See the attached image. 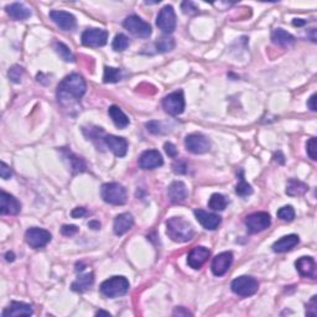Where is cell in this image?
<instances>
[{"label": "cell", "instance_id": "ab89813d", "mask_svg": "<svg viewBox=\"0 0 317 317\" xmlns=\"http://www.w3.org/2000/svg\"><path fill=\"white\" fill-rule=\"evenodd\" d=\"M181 9L186 15H197L198 14V8L193 4L192 2H184L181 4Z\"/></svg>", "mask_w": 317, "mask_h": 317}, {"label": "cell", "instance_id": "2e32d148", "mask_svg": "<svg viewBox=\"0 0 317 317\" xmlns=\"http://www.w3.org/2000/svg\"><path fill=\"white\" fill-rule=\"evenodd\" d=\"M21 211V205L18 199L10 193L2 191L0 193V213L2 215H10L15 216Z\"/></svg>", "mask_w": 317, "mask_h": 317}, {"label": "cell", "instance_id": "e0dca14e", "mask_svg": "<svg viewBox=\"0 0 317 317\" xmlns=\"http://www.w3.org/2000/svg\"><path fill=\"white\" fill-rule=\"evenodd\" d=\"M210 250L205 247H195L191 249L187 255V264L192 269L198 270L204 267V264L210 258Z\"/></svg>", "mask_w": 317, "mask_h": 317}, {"label": "cell", "instance_id": "9a60e30c", "mask_svg": "<svg viewBox=\"0 0 317 317\" xmlns=\"http://www.w3.org/2000/svg\"><path fill=\"white\" fill-rule=\"evenodd\" d=\"M164 165V159L158 150H147L140 155L139 166L142 170H153Z\"/></svg>", "mask_w": 317, "mask_h": 317}, {"label": "cell", "instance_id": "44dd1931", "mask_svg": "<svg viewBox=\"0 0 317 317\" xmlns=\"http://www.w3.org/2000/svg\"><path fill=\"white\" fill-rule=\"evenodd\" d=\"M187 187L182 181H174L168 186L167 196L172 204H182L187 198Z\"/></svg>", "mask_w": 317, "mask_h": 317}, {"label": "cell", "instance_id": "d6a6232c", "mask_svg": "<svg viewBox=\"0 0 317 317\" xmlns=\"http://www.w3.org/2000/svg\"><path fill=\"white\" fill-rule=\"evenodd\" d=\"M175 40H174L171 36H161V38L158 39V41H156L155 46H156V50L159 51V52H168V51H172L174 48H175Z\"/></svg>", "mask_w": 317, "mask_h": 317}, {"label": "cell", "instance_id": "4fadbf2b", "mask_svg": "<svg viewBox=\"0 0 317 317\" xmlns=\"http://www.w3.org/2000/svg\"><path fill=\"white\" fill-rule=\"evenodd\" d=\"M233 263V254L230 252H223L213 258L212 264H211V270L213 275L223 276Z\"/></svg>", "mask_w": 317, "mask_h": 317}, {"label": "cell", "instance_id": "c3c4849f", "mask_svg": "<svg viewBox=\"0 0 317 317\" xmlns=\"http://www.w3.org/2000/svg\"><path fill=\"white\" fill-rule=\"evenodd\" d=\"M307 107L310 108L312 112H316L317 107H316V93H313L312 96L310 97V99L307 101Z\"/></svg>", "mask_w": 317, "mask_h": 317}, {"label": "cell", "instance_id": "bcb514c9", "mask_svg": "<svg viewBox=\"0 0 317 317\" xmlns=\"http://www.w3.org/2000/svg\"><path fill=\"white\" fill-rule=\"evenodd\" d=\"M164 149L170 158H176L178 156V149H176V147L172 142H165Z\"/></svg>", "mask_w": 317, "mask_h": 317}, {"label": "cell", "instance_id": "ac0fdd59", "mask_svg": "<svg viewBox=\"0 0 317 317\" xmlns=\"http://www.w3.org/2000/svg\"><path fill=\"white\" fill-rule=\"evenodd\" d=\"M104 144L108 147L110 151L118 158H123L127 155L128 153V141L124 138L116 135H105L104 136Z\"/></svg>", "mask_w": 317, "mask_h": 317}, {"label": "cell", "instance_id": "db71d44e", "mask_svg": "<svg viewBox=\"0 0 317 317\" xmlns=\"http://www.w3.org/2000/svg\"><path fill=\"white\" fill-rule=\"evenodd\" d=\"M97 316H110L109 312H107V311H103V310H99L96 312Z\"/></svg>", "mask_w": 317, "mask_h": 317}, {"label": "cell", "instance_id": "d590c367", "mask_svg": "<svg viewBox=\"0 0 317 317\" xmlns=\"http://www.w3.org/2000/svg\"><path fill=\"white\" fill-rule=\"evenodd\" d=\"M129 39L128 36H125L124 34H118L113 40V50L117 51V52H122V51L127 50L129 47Z\"/></svg>", "mask_w": 317, "mask_h": 317}, {"label": "cell", "instance_id": "816d5d0a", "mask_svg": "<svg viewBox=\"0 0 317 317\" xmlns=\"http://www.w3.org/2000/svg\"><path fill=\"white\" fill-rule=\"evenodd\" d=\"M305 24H306V21H305V20H302V19H295L293 21L294 26H304Z\"/></svg>", "mask_w": 317, "mask_h": 317}, {"label": "cell", "instance_id": "4dcf8cb0", "mask_svg": "<svg viewBox=\"0 0 317 317\" xmlns=\"http://www.w3.org/2000/svg\"><path fill=\"white\" fill-rule=\"evenodd\" d=\"M122 79V70L114 67H104L103 82L104 83H117Z\"/></svg>", "mask_w": 317, "mask_h": 317}, {"label": "cell", "instance_id": "f6af8a7d", "mask_svg": "<svg viewBox=\"0 0 317 317\" xmlns=\"http://www.w3.org/2000/svg\"><path fill=\"white\" fill-rule=\"evenodd\" d=\"M0 176H2L3 180H9L11 176H13L10 166H8L4 161H3L2 165H0Z\"/></svg>", "mask_w": 317, "mask_h": 317}, {"label": "cell", "instance_id": "83f0119b", "mask_svg": "<svg viewBox=\"0 0 317 317\" xmlns=\"http://www.w3.org/2000/svg\"><path fill=\"white\" fill-rule=\"evenodd\" d=\"M271 41L279 46H290L295 42V38L282 28H276L271 34Z\"/></svg>", "mask_w": 317, "mask_h": 317}, {"label": "cell", "instance_id": "b9f144b4", "mask_svg": "<svg viewBox=\"0 0 317 317\" xmlns=\"http://www.w3.org/2000/svg\"><path fill=\"white\" fill-rule=\"evenodd\" d=\"M147 128H148V130H149L150 133H153V134H162L164 133V130H162V127H161V123H159V122L153 121V122L147 123Z\"/></svg>", "mask_w": 317, "mask_h": 317}, {"label": "cell", "instance_id": "8992f818", "mask_svg": "<svg viewBox=\"0 0 317 317\" xmlns=\"http://www.w3.org/2000/svg\"><path fill=\"white\" fill-rule=\"evenodd\" d=\"M123 26L136 38L148 39L151 35V26L138 15H130L123 22Z\"/></svg>", "mask_w": 317, "mask_h": 317}, {"label": "cell", "instance_id": "f546056e", "mask_svg": "<svg viewBox=\"0 0 317 317\" xmlns=\"http://www.w3.org/2000/svg\"><path fill=\"white\" fill-rule=\"evenodd\" d=\"M62 151L65 153V158L68 159V161H70V167L73 174L83 172V171H85V167L87 166H85V162L83 159L75 155V154L71 153V151H68V150L62 149Z\"/></svg>", "mask_w": 317, "mask_h": 317}, {"label": "cell", "instance_id": "603a6c76", "mask_svg": "<svg viewBox=\"0 0 317 317\" xmlns=\"http://www.w3.org/2000/svg\"><path fill=\"white\" fill-rule=\"evenodd\" d=\"M133 225V215H130V213H122V215H118L116 217V219H114L113 230L117 236H123V234L129 232Z\"/></svg>", "mask_w": 317, "mask_h": 317}, {"label": "cell", "instance_id": "f35d334b", "mask_svg": "<svg viewBox=\"0 0 317 317\" xmlns=\"http://www.w3.org/2000/svg\"><path fill=\"white\" fill-rule=\"evenodd\" d=\"M307 155L310 156L311 160H317V142L316 138H311L306 144Z\"/></svg>", "mask_w": 317, "mask_h": 317}, {"label": "cell", "instance_id": "ee69618b", "mask_svg": "<svg viewBox=\"0 0 317 317\" xmlns=\"http://www.w3.org/2000/svg\"><path fill=\"white\" fill-rule=\"evenodd\" d=\"M317 296H312V299L310 300V302L307 304V308H306V313L307 316H313L315 317L317 315Z\"/></svg>", "mask_w": 317, "mask_h": 317}, {"label": "cell", "instance_id": "d6986e66", "mask_svg": "<svg viewBox=\"0 0 317 317\" xmlns=\"http://www.w3.org/2000/svg\"><path fill=\"white\" fill-rule=\"evenodd\" d=\"M193 213H195L196 219L199 222V224L206 228V229L215 230L222 222L221 217L216 215V213H208L204 210H195Z\"/></svg>", "mask_w": 317, "mask_h": 317}, {"label": "cell", "instance_id": "9c48e42d", "mask_svg": "<svg viewBox=\"0 0 317 317\" xmlns=\"http://www.w3.org/2000/svg\"><path fill=\"white\" fill-rule=\"evenodd\" d=\"M156 26L164 34H172L176 28V14L171 5H166L160 10L156 18Z\"/></svg>", "mask_w": 317, "mask_h": 317}, {"label": "cell", "instance_id": "5b68a950", "mask_svg": "<svg viewBox=\"0 0 317 317\" xmlns=\"http://www.w3.org/2000/svg\"><path fill=\"white\" fill-rule=\"evenodd\" d=\"M230 289L236 295L241 296V298H249L258 291L259 282L252 276L243 275L233 280L230 284Z\"/></svg>", "mask_w": 317, "mask_h": 317}, {"label": "cell", "instance_id": "7bdbcfd3", "mask_svg": "<svg viewBox=\"0 0 317 317\" xmlns=\"http://www.w3.org/2000/svg\"><path fill=\"white\" fill-rule=\"evenodd\" d=\"M77 232H78V228H77V225H73V224H65V225H62V228H61V233L66 237L75 236Z\"/></svg>", "mask_w": 317, "mask_h": 317}, {"label": "cell", "instance_id": "4316f807", "mask_svg": "<svg viewBox=\"0 0 317 317\" xmlns=\"http://www.w3.org/2000/svg\"><path fill=\"white\" fill-rule=\"evenodd\" d=\"M108 114H109V117L112 118L116 127L119 128V129H124V128H127L128 125H129V118L127 117V114L123 112L121 108L117 107V105L109 107Z\"/></svg>", "mask_w": 317, "mask_h": 317}, {"label": "cell", "instance_id": "7dc6e473", "mask_svg": "<svg viewBox=\"0 0 317 317\" xmlns=\"http://www.w3.org/2000/svg\"><path fill=\"white\" fill-rule=\"evenodd\" d=\"M85 215H87V211H85V208L83 207H77L71 212V216H72L73 218H82V217Z\"/></svg>", "mask_w": 317, "mask_h": 317}, {"label": "cell", "instance_id": "277c9868", "mask_svg": "<svg viewBox=\"0 0 317 317\" xmlns=\"http://www.w3.org/2000/svg\"><path fill=\"white\" fill-rule=\"evenodd\" d=\"M101 196L103 201L109 205L121 206L127 202V191L121 184H117V182H109V184L103 185Z\"/></svg>", "mask_w": 317, "mask_h": 317}, {"label": "cell", "instance_id": "60d3db41", "mask_svg": "<svg viewBox=\"0 0 317 317\" xmlns=\"http://www.w3.org/2000/svg\"><path fill=\"white\" fill-rule=\"evenodd\" d=\"M172 168L174 172L179 174V175H185L187 172V165L182 160H176L172 164Z\"/></svg>", "mask_w": 317, "mask_h": 317}, {"label": "cell", "instance_id": "7c38bea8", "mask_svg": "<svg viewBox=\"0 0 317 317\" xmlns=\"http://www.w3.org/2000/svg\"><path fill=\"white\" fill-rule=\"evenodd\" d=\"M81 40L87 47H102L107 44L108 33L103 28H88L82 34Z\"/></svg>", "mask_w": 317, "mask_h": 317}, {"label": "cell", "instance_id": "ba28073f", "mask_svg": "<svg viewBox=\"0 0 317 317\" xmlns=\"http://www.w3.org/2000/svg\"><path fill=\"white\" fill-rule=\"evenodd\" d=\"M51 233L42 228H30L25 233V242L30 245L33 249H41L46 247L48 243L51 242Z\"/></svg>", "mask_w": 317, "mask_h": 317}, {"label": "cell", "instance_id": "52a82bcc", "mask_svg": "<svg viewBox=\"0 0 317 317\" xmlns=\"http://www.w3.org/2000/svg\"><path fill=\"white\" fill-rule=\"evenodd\" d=\"M162 108L170 116H180L185 110V97L181 90L175 91L162 99Z\"/></svg>", "mask_w": 317, "mask_h": 317}, {"label": "cell", "instance_id": "e575fe53", "mask_svg": "<svg viewBox=\"0 0 317 317\" xmlns=\"http://www.w3.org/2000/svg\"><path fill=\"white\" fill-rule=\"evenodd\" d=\"M55 50L57 55L61 57L65 62H75V56L71 52L70 47L66 46L64 42H56Z\"/></svg>", "mask_w": 317, "mask_h": 317}, {"label": "cell", "instance_id": "f907efd6", "mask_svg": "<svg viewBox=\"0 0 317 317\" xmlns=\"http://www.w3.org/2000/svg\"><path fill=\"white\" fill-rule=\"evenodd\" d=\"M88 227L92 228V229H99V228H101V223L97 221H91L90 223H88Z\"/></svg>", "mask_w": 317, "mask_h": 317}, {"label": "cell", "instance_id": "681fc988", "mask_svg": "<svg viewBox=\"0 0 317 317\" xmlns=\"http://www.w3.org/2000/svg\"><path fill=\"white\" fill-rule=\"evenodd\" d=\"M174 315H179V316H181V315L188 316V315H190L191 316V315H192V313H191L190 311L185 310V307H178L175 311H174Z\"/></svg>", "mask_w": 317, "mask_h": 317}, {"label": "cell", "instance_id": "30bf717a", "mask_svg": "<svg viewBox=\"0 0 317 317\" xmlns=\"http://www.w3.org/2000/svg\"><path fill=\"white\" fill-rule=\"evenodd\" d=\"M244 223L247 225V229L249 233H259L262 230H265L267 228H269L271 223L270 215L267 212L252 213V215L245 217Z\"/></svg>", "mask_w": 317, "mask_h": 317}, {"label": "cell", "instance_id": "d4e9b609", "mask_svg": "<svg viewBox=\"0 0 317 317\" xmlns=\"http://www.w3.org/2000/svg\"><path fill=\"white\" fill-rule=\"evenodd\" d=\"M93 282H94V274L92 271L85 274H81V275L72 282L71 289L76 291V293H84V291H87L91 286H92Z\"/></svg>", "mask_w": 317, "mask_h": 317}, {"label": "cell", "instance_id": "f5cc1de1", "mask_svg": "<svg viewBox=\"0 0 317 317\" xmlns=\"http://www.w3.org/2000/svg\"><path fill=\"white\" fill-rule=\"evenodd\" d=\"M5 259H7V262H14L15 261V254L13 252H8L5 254Z\"/></svg>", "mask_w": 317, "mask_h": 317}, {"label": "cell", "instance_id": "484cf974", "mask_svg": "<svg viewBox=\"0 0 317 317\" xmlns=\"http://www.w3.org/2000/svg\"><path fill=\"white\" fill-rule=\"evenodd\" d=\"M5 9H7V13L9 14L10 18L14 20H26L31 16V10L21 3H14V4L8 5Z\"/></svg>", "mask_w": 317, "mask_h": 317}, {"label": "cell", "instance_id": "1f68e13d", "mask_svg": "<svg viewBox=\"0 0 317 317\" xmlns=\"http://www.w3.org/2000/svg\"><path fill=\"white\" fill-rule=\"evenodd\" d=\"M228 201L225 199V197L221 193H213L211 196L210 201H208V207L213 211H223L227 207Z\"/></svg>", "mask_w": 317, "mask_h": 317}, {"label": "cell", "instance_id": "7402d4cb", "mask_svg": "<svg viewBox=\"0 0 317 317\" xmlns=\"http://www.w3.org/2000/svg\"><path fill=\"white\" fill-rule=\"evenodd\" d=\"M34 313L33 306L25 302L13 301L11 304L3 311V317H10V316H31Z\"/></svg>", "mask_w": 317, "mask_h": 317}, {"label": "cell", "instance_id": "74e56055", "mask_svg": "<svg viewBox=\"0 0 317 317\" xmlns=\"http://www.w3.org/2000/svg\"><path fill=\"white\" fill-rule=\"evenodd\" d=\"M22 75H24V70H22V67H20L19 65L13 66L9 70V72H8L9 79L11 82H14V83H20Z\"/></svg>", "mask_w": 317, "mask_h": 317}, {"label": "cell", "instance_id": "7a4b0ae2", "mask_svg": "<svg viewBox=\"0 0 317 317\" xmlns=\"http://www.w3.org/2000/svg\"><path fill=\"white\" fill-rule=\"evenodd\" d=\"M166 232L168 238L176 243H186L195 236L192 225L182 217H172L168 219L166 222Z\"/></svg>", "mask_w": 317, "mask_h": 317}, {"label": "cell", "instance_id": "6da1fadb", "mask_svg": "<svg viewBox=\"0 0 317 317\" xmlns=\"http://www.w3.org/2000/svg\"><path fill=\"white\" fill-rule=\"evenodd\" d=\"M85 90H87V84H85L83 77L77 75V73H72L70 76H66L60 82L59 87H57V99L62 105H65L70 99L79 101L84 96Z\"/></svg>", "mask_w": 317, "mask_h": 317}, {"label": "cell", "instance_id": "8d00e7d4", "mask_svg": "<svg viewBox=\"0 0 317 317\" xmlns=\"http://www.w3.org/2000/svg\"><path fill=\"white\" fill-rule=\"evenodd\" d=\"M278 218L284 222H291L295 218V211L291 206H284L278 211Z\"/></svg>", "mask_w": 317, "mask_h": 317}, {"label": "cell", "instance_id": "cb8c5ba5", "mask_svg": "<svg viewBox=\"0 0 317 317\" xmlns=\"http://www.w3.org/2000/svg\"><path fill=\"white\" fill-rule=\"evenodd\" d=\"M299 236H296V234H289V236L282 237L279 241L274 243L273 250L275 253H286L293 249L294 247H296L299 244Z\"/></svg>", "mask_w": 317, "mask_h": 317}, {"label": "cell", "instance_id": "f1b7e54d", "mask_svg": "<svg viewBox=\"0 0 317 317\" xmlns=\"http://www.w3.org/2000/svg\"><path fill=\"white\" fill-rule=\"evenodd\" d=\"M308 191V187L306 184H304L302 181L296 179H290L287 181L286 185V195H289L291 197H296V196H304Z\"/></svg>", "mask_w": 317, "mask_h": 317}, {"label": "cell", "instance_id": "5bb4252c", "mask_svg": "<svg viewBox=\"0 0 317 317\" xmlns=\"http://www.w3.org/2000/svg\"><path fill=\"white\" fill-rule=\"evenodd\" d=\"M50 19L64 31H72L76 27V18L72 14L62 10L50 11Z\"/></svg>", "mask_w": 317, "mask_h": 317}, {"label": "cell", "instance_id": "ffe728a7", "mask_svg": "<svg viewBox=\"0 0 317 317\" xmlns=\"http://www.w3.org/2000/svg\"><path fill=\"white\" fill-rule=\"evenodd\" d=\"M295 267L302 278L315 279L316 276V263L311 256H301L295 263Z\"/></svg>", "mask_w": 317, "mask_h": 317}, {"label": "cell", "instance_id": "3957f363", "mask_svg": "<svg viewBox=\"0 0 317 317\" xmlns=\"http://www.w3.org/2000/svg\"><path fill=\"white\" fill-rule=\"evenodd\" d=\"M130 284L129 280L124 276H113V278L105 280L101 284V293L105 298L116 299L119 296H124L129 291Z\"/></svg>", "mask_w": 317, "mask_h": 317}, {"label": "cell", "instance_id": "836d02e7", "mask_svg": "<svg viewBox=\"0 0 317 317\" xmlns=\"http://www.w3.org/2000/svg\"><path fill=\"white\" fill-rule=\"evenodd\" d=\"M236 193L237 195L242 196V197L249 196L253 193V188L249 184H248L247 181H245L244 176H243L242 170L239 171V182H238V185L236 186Z\"/></svg>", "mask_w": 317, "mask_h": 317}, {"label": "cell", "instance_id": "8fae6325", "mask_svg": "<svg viewBox=\"0 0 317 317\" xmlns=\"http://www.w3.org/2000/svg\"><path fill=\"white\" fill-rule=\"evenodd\" d=\"M185 147L192 154H205L211 149V142L207 136L204 134L193 133L186 136L185 139Z\"/></svg>", "mask_w": 317, "mask_h": 317}]
</instances>
